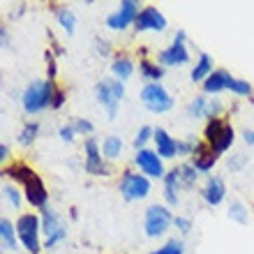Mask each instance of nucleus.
<instances>
[{"label": "nucleus", "instance_id": "4c0bfd02", "mask_svg": "<svg viewBox=\"0 0 254 254\" xmlns=\"http://www.w3.org/2000/svg\"><path fill=\"white\" fill-rule=\"evenodd\" d=\"M47 72H49V79L54 81L56 79V72H58V65H56V58L51 51H47Z\"/></svg>", "mask_w": 254, "mask_h": 254}, {"label": "nucleus", "instance_id": "473e14b6", "mask_svg": "<svg viewBox=\"0 0 254 254\" xmlns=\"http://www.w3.org/2000/svg\"><path fill=\"white\" fill-rule=\"evenodd\" d=\"M150 254H185V245L174 238V241H167L160 250H155V252H150Z\"/></svg>", "mask_w": 254, "mask_h": 254}, {"label": "nucleus", "instance_id": "c85d7f7f", "mask_svg": "<svg viewBox=\"0 0 254 254\" xmlns=\"http://www.w3.org/2000/svg\"><path fill=\"white\" fill-rule=\"evenodd\" d=\"M2 194H5L7 203H9V206H12V208H16V210H19V208H21V203L26 201V199H23V192H19L14 183H7L5 188H2Z\"/></svg>", "mask_w": 254, "mask_h": 254}, {"label": "nucleus", "instance_id": "aec40b11", "mask_svg": "<svg viewBox=\"0 0 254 254\" xmlns=\"http://www.w3.org/2000/svg\"><path fill=\"white\" fill-rule=\"evenodd\" d=\"M111 74H114V79L125 83V81L134 74V61L127 54H116L114 63H111Z\"/></svg>", "mask_w": 254, "mask_h": 254}, {"label": "nucleus", "instance_id": "f704fd0d", "mask_svg": "<svg viewBox=\"0 0 254 254\" xmlns=\"http://www.w3.org/2000/svg\"><path fill=\"white\" fill-rule=\"evenodd\" d=\"M222 114H224V104H222V100H208V109H206V121H213V118H222Z\"/></svg>", "mask_w": 254, "mask_h": 254}, {"label": "nucleus", "instance_id": "2f4dec72", "mask_svg": "<svg viewBox=\"0 0 254 254\" xmlns=\"http://www.w3.org/2000/svg\"><path fill=\"white\" fill-rule=\"evenodd\" d=\"M69 125H72V129L76 134H81V136H93V132H95V127H93V123L90 121H86V118H72V123H69Z\"/></svg>", "mask_w": 254, "mask_h": 254}, {"label": "nucleus", "instance_id": "2eb2a0df", "mask_svg": "<svg viewBox=\"0 0 254 254\" xmlns=\"http://www.w3.org/2000/svg\"><path fill=\"white\" fill-rule=\"evenodd\" d=\"M153 143H155V153L160 155L162 160H174V157H178V139L171 136L164 127H155Z\"/></svg>", "mask_w": 254, "mask_h": 254}, {"label": "nucleus", "instance_id": "39448f33", "mask_svg": "<svg viewBox=\"0 0 254 254\" xmlns=\"http://www.w3.org/2000/svg\"><path fill=\"white\" fill-rule=\"evenodd\" d=\"M174 224V215L169 210V206H160V203H153V206L146 208L143 213V231H146L148 238H160L171 229Z\"/></svg>", "mask_w": 254, "mask_h": 254}, {"label": "nucleus", "instance_id": "5701e85b", "mask_svg": "<svg viewBox=\"0 0 254 254\" xmlns=\"http://www.w3.org/2000/svg\"><path fill=\"white\" fill-rule=\"evenodd\" d=\"M0 243L9 250L19 248V238H16V227H14L9 220L0 217Z\"/></svg>", "mask_w": 254, "mask_h": 254}, {"label": "nucleus", "instance_id": "9d476101", "mask_svg": "<svg viewBox=\"0 0 254 254\" xmlns=\"http://www.w3.org/2000/svg\"><path fill=\"white\" fill-rule=\"evenodd\" d=\"M42 238H44V250H54L58 243L67 238L65 222L51 210V208H42Z\"/></svg>", "mask_w": 254, "mask_h": 254}, {"label": "nucleus", "instance_id": "cd10ccee", "mask_svg": "<svg viewBox=\"0 0 254 254\" xmlns=\"http://www.w3.org/2000/svg\"><path fill=\"white\" fill-rule=\"evenodd\" d=\"M229 217L234 222H238V224H245L248 222V217H250V213H248V206L243 203V201H231L229 203Z\"/></svg>", "mask_w": 254, "mask_h": 254}, {"label": "nucleus", "instance_id": "6ab92c4d", "mask_svg": "<svg viewBox=\"0 0 254 254\" xmlns=\"http://www.w3.org/2000/svg\"><path fill=\"white\" fill-rule=\"evenodd\" d=\"M213 72H215L213 58H210L208 54H199V58H196V63H194V67L190 69V81H192V83H203V81H206Z\"/></svg>", "mask_w": 254, "mask_h": 254}, {"label": "nucleus", "instance_id": "0eeeda50", "mask_svg": "<svg viewBox=\"0 0 254 254\" xmlns=\"http://www.w3.org/2000/svg\"><path fill=\"white\" fill-rule=\"evenodd\" d=\"M118 190H121V194H123V199L125 201H141L150 194L153 185H150V178H146L143 174H139V171H129V169H127V171H123V176H121Z\"/></svg>", "mask_w": 254, "mask_h": 254}, {"label": "nucleus", "instance_id": "a19ab883", "mask_svg": "<svg viewBox=\"0 0 254 254\" xmlns=\"http://www.w3.org/2000/svg\"><path fill=\"white\" fill-rule=\"evenodd\" d=\"M9 148L5 146V143H0V167H2V164H7V162H9Z\"/></svg>", "mask_w": 254, "mask_h": 254}, {"label": "nucleus", "instance_id": "4be33fe9", "mask_svg": "<svg viewBox=\"0 0 254 254\" xmlns=\"http://www.w3.org/2000/svg\"><path fill=\"white\" fill-rule=\"evenodd\" d=\"M123 150H125V143H123V139L116 136V134H111V136H107V139L102 141V155H104L107 162L118 160L123 155Z\"/></svg>", "mask_w": 254, "mask_h": 254}, {"label": "nucleus", "instance_id": "ddd939ff", "mask_svg": "<svg viewBox=\"0 0 254 254\" xmlns=\"http://www.w3.org/2000/svg\"><path fill=\"white\" fill-rule=\"evenodd\" d=\"M134 30L136 33H164L167 30V16L155 5L141 7L139 16L134 21Z\"/></svg>", "mask_w": 254, "mask_h": 254}, {"label": "nucleus", "instance_id": "c756f323", "mask_svg": "<svg viewBox=\"0 0 254 254\" xmlns=\"http://www.w3.org/2000/svg\"><path fill=\"white\" fill-rule=\"evenodd\" d=\"M229 93H234L236 97H250L254 93V86L245 79H234L231 86H229Z\"/></svg>", "mask_w": 254, "mask_h": 254}, {"label": "nucleus", "instance_id": "a878e982", "mask_svg": "<svg viewBox=\"0 0 254 254\" xmlns=\"http://www.w3.org/2000/svg\"><path fill=\"white\" fill-rule=\"evenodd\" d=\"M178 174H181V183L183 188H194L196 185V181H199V171L190 164V162H183L181 167H178Z\"/></svg>", "mask_w": 254, "mask_h": 254}, {"label": "nucleus", "instance_id": "f8f14e48", "mask_svg": "<svg viewBox=\"0 0 254 254\" xmlns=\"http://www.w3.org/2000/svg\"><path fill=\"white\" fill-rule=\"evenodd\" d=\"M141 5L136 0H123L121 5L116 7V12H111L107 16V28L109 30H127L129 26H134V21L139 16Z\"/></svg>", "mask_w": 254, "mask_h": 254}, {"label": "nucleus", "instance_id": "4468645a", "mask_svg": "<svg viewBox=\"0 0 254 254\" xmlns=\"http://www.w3.org/2000/svg\"><path fill=\"white\" fill-rule=\"evenodd\" d=\"M217 160H220V155L215 153L208 143L199 141V143H196V148H194L192 157H190V164H192L199 174H208V171H213V169H215Z\"/></svg>", "mask_w": 254, "mask_h": 254}, {"label": "nucleus", "instance_id": "37998d69", "mask_svg": "<svg viewBox=\"0 0 254 254\" xmlns=\"http://www.w3.org/2000/svg\"><path fill=\"white\" fill-rule=\"evenodd\" d=\"M243 139H245V143L254 146V132H252V129H245V132H243Z\"/></svg>", "mask_w": 254, "mask_h": 254}, {"label": "nucleus", "instance_id": "ea45409f", "mask_svg": "<svg viewBox=\"0 0 254 254\" xmlns=\"http://www.w3.org/2000/svg\"><path fill=\"white\" fill-rule=\"evenodd\" d=\"M95 44H97V54L100 56H111V47H109V42L107 40H95Z\"/></svg>", "mask_w": 254, "mask_h": 254}, {"label": "nucleus", "instance_id": "393cba45", "mask_svg": "<svg viewBox=\"0 0 254 254\" xmlns=\"http://www.w3.org/2000/svg\"><path fill=\"white\" fill-rule=\"evenodd\" d=\"M206 109H208L206 95H196V97H192L188 104V116L192 121H201V118H206Z\"/></svg>", "mask_w": 254, "mask_h": 254}, {"label": "nucleus", "instance_id": "a211bd4d", "mask_svg": "<svg viewBox=\"0 0 254 254\" xmlns=\"http://www.w3.org/2000/svg\"><path fill=\"white\" fill-rule=\"evenodd\" d=\"M231 81H234V76H231L227 69H215V72L201 83V88H203L206 95H220V93H224V90H229Z\"/></svg>", "mask_w": 254, "mask_h": 254}, {"label": "nucleus", "instance_id": "c9c22d12", "mask_svg": "<svg viewBox=\"0 0 254 254\" xmlns=\"http://www.w3.org/2000/svg\"><path fill=\"white\" fill-rule=\"evenodd\" d=\"M65 102H67V93L63 90V88H56L54 100H51V109H54V111H58V109L65 107Z\"/></svg>", "mask_w": 254, "mask_h": 254}, {"label": "nucleus", "instance_id": "412c9836", "mask_svg": "<svg viewBox=\"0 0 254 254\" xmlns=\"http://www.w3.org/2000/svg\"><path fill=\"white\" fill-rule=\"evenodd\" d=\"M139 74L148 81V83H160L162 76H164V67H162L160 63H153V61H148V58H141Z\"/></svg>", "mask_w": 254, "mask_h": 254}, {"label": "nucleus", "instance_id": "423d86ee", "mask_svg": "<svg viewBox=\"0 0 254 254\" xmlns=\"http://www.w3.org/2000/svg\"><path fill=\"white\" fill-rule=\"evenodd\" d=\"M139 97L150 114H167L174 109V97L162 83H146L141 88Z\"/></svg>", "mask_w": 254, "mask_h": 254}, {"label": "nucleus", "instance_id": "72a5a7b5", "mask_svg": "<svg viewBox=\"0 0 254 254\" xmlns=\"http://www.w3.org/2000/svg\"><path fill=\"white\" fill-rule=\"evenodd\" d=\"M196 143H199V141H196V136H192V134H190L188 139H181L178 141V155H181V157H192Z\"/></svg>", "mask_w": 254, "mask_h": 254}, {"label": "nucleus", "instance_id": "f3484780", "mask_svg": "<svg viewBox=\"0 0 254 254\" xmlns=\"http://www.w3.org/2000/svg\"><path fill=\"white\" fill-rule=\"evenodd\" d=\"M181 174H178V167L169 169L167 176L162 178V196L167 201V206H178V201H181Z\"/></svg>", "mask_w": 254, "mask_h": 254}, {"label": "nucleus", "instance_id": "f03ea898", "mask_svg": "<svg viewBox=\"0 0 254 254\" xmlns=\"http://www.w3.org/2000/svg\"><path fill=\"white\" fill-rule=\"evenodd\" d=\"M56 81L51 79H35L30 81L23 93H21V107L28 116L33 114H42L44 109H51V100L56 93Z\"/></svg>", "mask_w": 254, "mask_h": 254}, {"label": "nucleus", "instance_id": "20e7f679", "mask_svg": "<svg viewBox=\"0 0 254 254\" xmlns=\"http://www.w3.org/2000/svg\"><path fill=\"white\" fill-rule=\"evenodd\" d=\"M95 97L100 102V107L107 111L109 121H114L118 116V107L125 100V83L114 76H104L95 83Z\"/></svg>", "mask_w": 254, "mask_h": 254}, {"label": "nucleus", "instance_id": "dca6fc26", "mask_svg": "<svg viewBox=\"0 0 254 254\" xmlns=\"http://www.w3.org/2000/svg\"><path fill=\"white\" fill-rule=\"evenodd\" d=\"M227 196V185H224V178L220 176H210L206 183H203V188H201V199L206 201L210 208H217L224 201Z\"/></svg>", "mask_w": 254, "mask_h": 254}, {"label": "nucleus", "instance_id": "9b49d317", "mask_svg": "<svg viewBox=\"0 0 254 254\" xmlns=\"http://www.w3.org/2000/svg\"><path fill=\"white\" fill-rule=\"evenodd\" d=\"M134 164L139 169V174H143L146 178H164L167 169H164V160L155 153V148H143L134 153Z\"/></svg>", "mask_w": 254, "mask_h": 254}, {"label": "nucleus", "instance_id": "79ce46f5", "mask_svg": "<svg viewBox=\"0 0 254 254\" xmlns=\"http://www.w3.org/2000/svg\"><path fill=\"white\" fill-rule=\"evenodd\" d=\"M7 44H9V33L5 26H0V49H5Z\"/></svg>", "mask_w": 254, "mask_h": 254}, {"label": "nucleus", "instance_id": "bb28decb", "mask_svg": "<svg viewBox=\"0 0 254 254\" xmlns=\"http://www.w3.org/2000/svg\"><path fill=\"white\" fill-rule=\"evenodd\" d=\"M37 134H40V123L28 121L26 125H23V129L19 132V143L21 146H33L35 139H37Z\"/></svg>", "mask_w": 254, "mask_h": 254}, {"label": "nucleus", "instance_id": "58836bf2", "mask_svg": "<svg viewBox=\"0 0 254 254\" xmlns=\"http://www.w3.org/2000/svg\"><path fill=\"white\" fill-rule=\"evenodd\" d=\"M58 134H61V139L65 141V143H72L74 136H76V132L72 129V125H63L61 129H58Z\"/></svg>", "mask_w": 254, "mask_h": 254}, {"label": "nucleus", "instance_id": "f257e3e1", "mask_svg": "<svg viewBox=\"0 0 254 254\" xmlns=\"http://www.w3.org/2000/svg\"><path fill=\"white\" fill-rule=\"evenodd\" d=\"M0 174L7 176L12 183H19L21 188H23V199H26L28 206L37 208V210L49 206L47 185H44V181L40 178V174H37L33 167H28L26 162H12V164H7Z\"/></svg>", "mask_w": 254, "mask_h": 254}, {"label": "nucleus", "instance_id": "b1692460", "mask_svg": "<svg viewBox=\"0 0 254 254\" xmlns=\"http://www.w3.org/2000/svg\"><path fill=\"white\" fill-rule=\"evenodd\" d=\"M56 21H58V26H61L67 35H72L74 30H76V14H74L69 7H58V9H56Z\"/></svg>", "mask_w": 254, "mask_h": 254}, {"label": "nucleus", "instance_id": "e433bc0d", "mask_svg": "<svg viewBox=\"0 0 254 254\" xmlns=\"http://www.w3.org/2000/svg\"><path fill=\"white\" fill-rule=\"evenodd\" d=\"M174 224H176V229L181 231V234H190V229H192V222L188 220V217H174Z\"/></svg>", "mask_w": 254, "mask_h": 254}, {"label": "nucleus", "instance_id": "c03bdc74", "mask_svg": "<svg viewBox=\"0 0 254 254\" xmlns=\"http://www.w3.org/2000/svg\"><path fill=\"white\" fill-rule=\"evenodd\" d=\"M243 162H245V157H236V160L231 157V162H229V167H231V169H238V167L243 164Z\"/></svg>", "mask_w": 254, "mask_h": 254}, {"label": "nucleus", "instance_id": "7ed1b4c3", "mask_svg": "<svg viewBox=\"0 0 254 254\" xmlns=\"http://www.w3.org/2000/svg\"><path fill=\"white\" fill-rule=\"evenodd\" d=\"M16 227V238L19 245L28 254H40L44 250V238H42V217L37 213H21L14 222Z\"/></svg>", "mask_w": 254, "mask_h": 254}, {"label": "nucleus", "instance_id": "6e6552de", "mask_svg": "<svg viewBox=\"0 0 254 254\" xmlns=\"http://www.w3.org/2000/svg\"><path fill=\"white\" fill-rule=\"evenodd\" d=\"M157 63L162 67H183L190 63V49H188V35L185 30H178L174 35V42L167 49H162L157 56Z\"/></svg>", "mask_w": 254, "mask_h": 254}, {"label": "nucleus", "instance_id": "7c9ffc66", "mask_svg": "<svg viewBox=\"0 0 254 254\" xmlns=\"http://www.w3.org/2000/svg\"><path fill=\"white\" fill-rule=\"evenodd\" d=\"M153 132H155V127L150 125H143L136 132V136H134V148L136 150H143V148H148V141H153Z\"/></svg>", "mask_w": 254, "mask_h": 254}, {"label": "nucleus", "instance_id": "1a4fd4ad", "mask_svg": "<svg viewBox=\"0 0 254 254\" xmlns=\"http://www.w3.org/2000/svg\"><path fill=\"white\" fill-rule=\"evenodd\" d=\"M83 153H86V160H83L86 174L111 176V164L104 160V155H102V141L97 139V136H88V139L83 141Z\"/></svg>", "mask_w": 254, "mask_h": 254}]
</instances>
